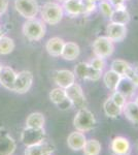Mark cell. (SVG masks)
I'll use <instances>...</instances> for the list:
<instances>
[{
	"mask_svg": "<svg viewBox=\"0 0 138 155\" xmlns=\"http://www.w3.org/2000/svg\"><path fill=\"white\" fill-rule=\"evenodd\" d=\"M17 74L11 67H2L1 71H0V84L4 87V88L8 90H14V81H16Z\"/></svg>",
	"mask_w": 138,
	"mask_h": 155,
	"instance_id": "d6986e66",
	"label": "cell"
},
{
	"mask_svg": "<svg viewBox=\"0 0 138 155\" xmlns=\"http://www.w3.org/2000/svg\"><path fill=\"white\" fill-rule=\"evenodd\" d=\"M132 67L131 64L129 62H127L126 60L123 59H114L110 64V69L115 71L117 74H121L122 77H125V74H127L128 71Z\"/></svg>",
	"mask_w": 138,
	"mask_h": 155,
	"instance_id": "484cf974",
	"label": "cell"
},
{
	"mask_svg": "<svg viewBox=\"0 0 138 155\" xmlns=\"http://www.w3.org/2000/svg\"><path fill=\"white\" fill-rule=\"evenodd\" d=\"M46 31L47 28L44 22L35 18L27 20L23 26L24 35L33 41H38L41 38H43V36L46 35Z\"/></svg>",
	"mask_w": 138,
	"mask_h": 155,
	"instance_id": "7a4b0ae2",
	"label": "cell"
},
{
	"mask_svg": "<svg viewBox=\"0 0 138 155\" xmlns=\"http://www.w3.org/2000/svg\"><path fill=\"white\" fill-rule=\"evenodd\" d=\"M50 99L53 104H55L56 106L59 107V109L61 110H66L69 109V107H71L70 101L67 99L66 96V92L65 89L57 87V88L53 89L50 92Z\"/></svg>",
	"mask_w": 138,
	"mask_h": 155,
	"instance_id": "5bb4252c",
	"label": "cell"
},
{
	"mask_svg": "<svg viewBox=\"0 0 138 155\" xmlns=\"http://www.w3.org/2000/svg\"><path fill=\"white\" fill-rule=\"evenodd\" d=\"M90 64L89 62H79L74 66V74L75 78H79L81 80H87L88 74H89Z\"/></svg>",
	"mask_w": 138,
	"mask_h": 155,
	"instance_id": "f1b7e54d",
	"label": "cell"
},
{
	"mask_svg": "<svg viewBox=\"0 0 138 155\" xmlns=\"http://www.w3.org/2000/svg\"><path fill=\"white\" fill-rule=\"evenodd\" d=\"M79 54H81V48L79 45L73 41H67L64 44L61 57L67 61H73L79 58Z\"/></svg>",
	"mask_w": 138,
	"mask_h": 155,
	"instance_id": "e0dca14e",
	"label": "cell"
},
{
	"mask_svg": "<svg viewBox=\"0 0 138 155\" xmlns=\"http://www.w3.org/2000/svg\"><path fill=\"white\" fill-rule=\"evenodd\" d=\"M60 1H62V2H63V1H65V0H60Z\"/></svg>",
	"mask_w": 138,
	"mask_h": 155,
	"instance_id": "ab89813d",
	"label": "cell"
},
{
	"mask_svg": "<svg viewBox=\"0 0 138 155\" xmlns=\"http://www.w3.org/2000/svg\"><path fill=\"white\" fill-rule=\"evenodd\" d=\"M14 8L23 18L27 20L35 18L39 12V6L36 0H16Z\"/></svg>",
	"mask_w": 138,
	"mask_h": 155,
	"instance_id": "8992f818",
	"label": "cell"
},
{
	"mask_svg": "<svg viewBox=\"0 0 138 155\" xmlns=\"http://www.w3.org/2000/svg\"><path fill=\"white\" fill-rule=\"evenodd\" d=\"M103 111L104 114L106 115L108 118H117L120 115L123 113V110L120 107H117V104L112 101V99L108 97L107 99H105L103 102Z\"/></svg>",
	"mask_w": 138,
	"mask_h": 155,
	"instance_id": "7402d4cb",
	"label": "cell"
},
{
	"mask_svg": "<svg viewBox=\"0 0 138 155\" xmlns=\"http://www.w3.org/2000/svg\"><path fill=\"white\" fill-rule=\"evenodd\" d=\"M109 97L112 99V101H114L117 107H121L122 110H123V107H124L125 104L127 102V97H125L121 93V92H119L117 90H115V91H112L111 95H110Z\"/></svg>",
	"mask_w": 138,
	"mask_h": 155,
	"instance_id": "4dcf8cb0",
	"label": "cell"
},
{
	"mask_svg": "<svg viewBox=\"0 0 138 155\" xmlns=\"http://www.w3.org/2000/svg\"><path fill=\"white\" fill-rule=\"evenodd\" d=\"M1 69H2V65L0 64V71H1Z\"/></svg>",
	"mask_w": 138,
	"mask_h": 155,
	"instance_id": "f35d334b",
	"label": "cell"
},
{
	"mask_svg": "<svg viewBox=\"0 0 138 155\" xmlns=\"http://www.w3.org/2000/svg\"><path fill=\"white\" fill-rule=\"evenodd\" d=\"M54 81L58 87L67 89L75 83V74L68 69H60L54 72Z\"/></svg>",
	"mask_w": 138,
	"mask_h": 155,
	"instance_id": "8fae6325",
	"label": "cell"
},
{
	"mask_svg": "<svg viewBox=\"0 0 138 155\" xmlns=\"http://www.w3.org/2000/svg\"><path fill=\"white\" fill-rule=\"evenodd\" d=\"M134 102H135V104H136L137 106H138V95H137L136 97H135V99H134Z\"/></svg>",
	"mask_w": 138,
	"mask_h": 155,
	"instance_id": "74e56055",
	"label": "cell"
},
{
	"mask_svg": "<svg viewBox=\"0 0 138 155\" xmlns=\"http://www.w3.org/2000/svg\"><path fill=\"white\" fill-rule=\"evenodd\" d=\"M64 11L62 5L56 2H47L41 7V18L44 23L57 25L62 21Z\"/></svg>",
	"mask_w": 138,
	"mask_h": 155,
	"instance_id": "3957f363",
	"label": "cell"
},
{
	"mask_svg": "<svg viewBox=\"0 0 138 155\" xmlns=\"http://www.w3.org/2000/svg\"><path fill=\"white\" fill-rule=\"evenodd\" d=\"M8 3H9L8 0H0V16L3 15L7 11Z\"/></svg>",
	"mask_w": 138,
	"mask_h": 155,
	"instance_id": "e575fe53",
	"label": "cell"
},
{
	"mask_svg": "<svg viewBox=\"0 0 138 155\" xmlns=\"http://www.w3.org/2000/svg\"><path fill=\"white\" fill-rule=\"evenodd\" d=\"M109 148L114 155H130L131 153V144L124 137H114L110 142Z\"/></svg>",
	"mask_w": 138,
	"mask_h": 155,
	"instance_id": "30bf717a",
	"label": "cell"
},
{
	"mask_svg": "<svg viewBox=\"0 0 138 155\" xmlns=\"http://www.w3.org/2000/svg\"><path fill=\"white\" fill-rule=\"evenodd\" d=\"M124 78H126V79L129 80V81L131 82L135 87H138V76H137L136 72H135L134 67L133 66L129 69V71H128V72L125 74Z\"/></svg>",
	"mask_w": 138,
	"mask_h": 155,
	"instance_id": "836d02e7",
	"label": "cell"
},
{
	"mask_svg": "<svg viewBox=\"0 0 138 155\" xmlns=\"http://www.w3.org/2000/svg\"><path fill=\"white\" fill-rule=\"evenodd\" d=\"M123 78L124 77H122L121 74L109 69V71H105L103 74L102 80H103V83L107 89L110 90V91H115L117 89V87H119L120 83H121Z\"/></svg>",
	"mask_w": 138,
	"mask_h": 155,
	"instance_id": "ac0fdd59",
	"label": "cell"
},
{
	"mask_svg": "<svg viewBox=\"0 0 138 155\" xmlns=\"http://www.w3.org/2000/svg\"><path fill=\"white\" fill-rule=\"evenodd\" d=\"M109 22H114L123 25H127L130 22V14L127 9H114L109 18Z\"/></svg>",
	"mask_w": 138,
	"mask_h": 155,
	"instance_id": "d4e9b609",
	"label": "cell"
},
{
	"mask_svg": "<svg viewBox=\"0 0 138 155\" xmlns=\"http://www.w3.org/2000/svg\"><path fill=\"white\" fill-rule=\"evenodd\" d=\"M107 1H108L109 3L114 7V6L119 5V4L125 3V2H126V0H107Z\"/></svg>",
	"mask_w": 138,
	"mask_h": 155,
	"instance_id": "d590c367",
	"label": "cell"
},
{
	"mask_svg": "<svg viewBox=\"0 0 138 155\" xmlns=\"http://www.w3.org/2000/svg\"><path fill=\"white\" fill-rule=\"evenodd\" d=\"M62 8L70 17H79L84 14L82 0H65L62 4Z\"/></svg>",
	"mask_w": 138,
	"mask_h": 155,
	"instance_id": "9a60e30c",
	"label": "cell"
},
{
	"mask_svg": "<svg viewBox=\"0 0 138 155\" xmlns=\"http://www.w3.org/2000/svg\"><path fill=\"white\" fill-rule=\"evenodd\" d=\"M32 83H33V74H32V72L29 71H22L19 74H17L12 91L20 94H24L30 90Z\"/></svg>",
	"mask_w": 138,
	"mask_h": 155,
	"instance_id": "ba28073f",
	"label": "cell"
},
{
	"mask_svg": "<svg viewBox=\"0 0 138 155\" xmlns=\"http://www.w3.org/2000/svg\"><path fill=\"white\" fill-rule=\"evenodd\" d=\"M87 142V137L84 132L75 130L69 134L67 137V145L73 151H81L84 148Z\"/></svg>",
	"mask_w": 138,
	"mask_h": 155,
	"instance_id": "2e32d148",
	"label": "cell"
},
{
	"mask_svg": "<svg viewBox=\"0 0 138 155\" xmlns=\"http://www.w3.org/2000/svg\"><path fill=\"white\" fill-rule=\"evenodd\" d=\"M46 141V130L44 128H33L26 127L21 134V142L26 147L42 143Z\"/></svg>",
	"mask_w": 138,
	"mask_h": 155,
	"instance_id": "5b68a950",
	"label": "cell"
},
{
	"mask_svg": "<svg viewBox=\"0 0 138 155\" xmlns=\"http://www.w3.org/2000/svg\"><path fill=\"white\" fill-rule=\"evenodd\" d=\"M102 76H103V71L93 68V67L90 65L89 74H88L87 80H89V81H93V82H97V81H99V80L101 79Z\"/></svg>",
	"mask_w": 138,
	"mask_h": 155,
	"instance_id": "d6a6232c",
	"label": "cell"
},
{
	"mask_svg": "<svg viewBox=\"0 0 138 155\" xmlns=\"http://www.w3.org/2000/svg\"><path fill=\"white\" fill-rule=\"evenodd\" d=\"M65 92H66L67 99L70 101L72 107H77L79 110L86 107V96H85L84 90L79 84L74 83L67 89H65Z\"/></svg>",
	"mask_w": 138,
	"mask_h": 155,
	"instance_id": "52a82bcc",
	"label": "cell"
},
{
	"mask_svg": "<svg viewBox=\"0 0 138 155\" xmlns=\"http://www.w3.org/2000/svg\"><path fill=\"white\" fill-rule=\"evenodd\" d=\"M93 54L96 57L108 58L114 52V42L111 41L106 35L99 36L93 41L92 45Z\"/></svg>",
	"mask_w": 138,
	"mask_h": 155,
	"instance_id": "277c9868",
	"label": "cell"
},
{
	"mask_svg": "<svg viewBox=\"0 0 138 155\" xmlns=\"http://www.w3.org/2000/svg\"><path fill=\"white\" fill-rule=\"evenodd\" d=\"M55 151V145L50 142H42V143L33 145V146L26 147L24 155H52Z\"/></svg>",
	"mask_w": 138,
	"mask_h": 155,
	"instance_id": "4fadbf2b",
	"label": "cell"
},
{
	"mask_svg": "<svg viewBox=\"0 0 138 155\" xmlns=\"http://www.w3.org/2000/svg\"><path fill=\"white\" fill-rule=\"evenodd\" d=\"M123 114L131 123L138 125V106L134 101H127L125 104Z\"/></svg>",
	"mask_w": 138,
	"mask_h": 155,
	"instance_id": "44dd1931",
	"label": "cell"
},
{
	"mask_svg": "<svg viewBox=\"0 0 138 155\" xmlns=\"http://www.w3.org/2000/svg\"><path fill=\"white\" fill-rule=\"evenodd\" d=\"M97 7L99 8V12H101L102 16L107 19L110 18L112 12H114V6L107 0H100L99 3L97 4Z\"/></svg>",
	"mask_w": 138,
	"mask_h": 155,
	"instance_id": "f546056e",
	"label": "cell"
},
{
	"mask_svg": "<svg viewBox=\"0 0 138 155\" xmlns=\"http://www.w3.org/2000/svg\"><path fill=\"white\" fill-rule=\"evenodd\" d=\"M14 49V42L7 36H0V54L8 55L11 54Z\"/></svg>",
	"mask_w": 138,
	"mask_h": 155,
	"instance_id": "83f0119b",
	"label": "cell"
},
{
	"mask_svg": "<svg viewBox=\"0 0 138 155\" xmlns=\"http://www.w3.org/2000/svg\"><path fill=\"white\" fill-rule=\"evenodd\" d=\"M134 67V71H135V72L137 74V76H138V66H133Z\"/></svg>",
	"mask_w": 138,
	"mask_h": 155,
	"instance_id": "8d00e7d4",
	"label": "cell"
},
{
	"mask_svg": "<svg viewBox=\"0 0 138 155\" xmlns=\"http://www.w3.org/2000/svg\"><path fill=\"white\" fill-rule=\"evenodd\" d=\"M135 88H136V87H135L129 80L126 79V78H123L117 90L119 92H121L125 97H130L134 94Z\"/></svg>",
	"mask_w": 138,
	"mask_h": 155,
	"instance_id": "4316f807",
	"label": "cell"
},
{
	"mask_svg": "<svg viewBox=\"0 0 138 155\" xmlns=\"http://www.w3.org/2000/svg\"><path fill=\"white\" fill-rule=\"evenodd\" d=\"M96 117L88 107H82L77 111L73 119V125L77 131L88 132L96 127Z\"/></svg>",
	"mask_w": 138,
	"mask_h": 155,
	"instance_id": "6da1fadb",
	"label": "cell"
},
{
	"mask_svg": "<svg viewBox=\"0 0 138 155\" xmlns=\"http://www.w3.org/2000/svg\"><path fill=\"white\" fill-rule=\"evenodd\" d=\"M101 143L96 139H91L87 140L82 151H84L85 155H99L101 153Z\"/></svg>",
	"mask_w": 138,
	"mask_h": 155,
	"instance_id": "cb8c5ba5",
	"label": "cell"
},
{
	"mask_svg": "<svg viewBox=\"0 0 138 155\" xmlns=\"http://www.w3.org/2000/svg\"><path fill=\"white\" fill-rule=\"evenodd\" d=\"M89 64L93 67V68L98 69V71H104L105 67H106V59L95 56L94 58L91 59V61L89 62Z\"/></svg>",
	"mask_w": 138,
	"mask_h": 155,
	"instance_id": "1f68e13d",
	"label": "cell"
},
{
	"mask_svg": "<svg viewBox=\"0 0 138 155\" xmlns=\"http://www.w3.org/2000/svg\"><path fill=\"white\" fill-rule=\"evenodd\" d=\"M128 33L127 25L109 22L106 26V36L114 42H121L126 38Z\"/></svg>",
	"mask_w": 138,
	"mask_h": 155,
	"instance_id": "9c48e42d",
	"label": "cell"
},
{
	"mask_svg": "<svg viewBox=\"0 0 138 155\" xmlns=\"http://www.w3.org/2000/svg\"><path fill=\"white\" fill-rule=\"evenodd\" d=\"M46 123L43 114L35 112L31 113L26 119V127H33V128H42Z\"/></svg>",
	"mask_w": 138,
	"mask_h": 155,
	"instance_id": "603a6c76",
	"label": "cell"
},
{
	"mask_svg": "<svg viewBox=\"0 0 138 155\" xmlns=\"http://www.w3.org/2000/svg\"><path fill=\"white\" fill-rule=\"evenodd\" d=\"M64 39L60 38L58 36L52 37L46 44V50L49 53V55H51L53 57H60L62 53V50L64 47Z\"/></svg>",
	"mask_w": 138,
	"mask_h": 155,
	"instance_id": "ffe728a7",
	"label": "cell"
},
{
	"mask_svg": "<svg viewBox=\"0 0 138 155\" xmlns=\"http://www.w3.org/2000/svg\"><path fill=\"white\" fill-rule=\"evenodd\" d=\"M17 144L14 137L7 131L0 130V155H12L16 151Z\"/></svg>",
	"mask_w": 138,
	"mask_h": 155,
	"instance_id": "7c38bea8",
	"label": "cell"
}]
</instances>
